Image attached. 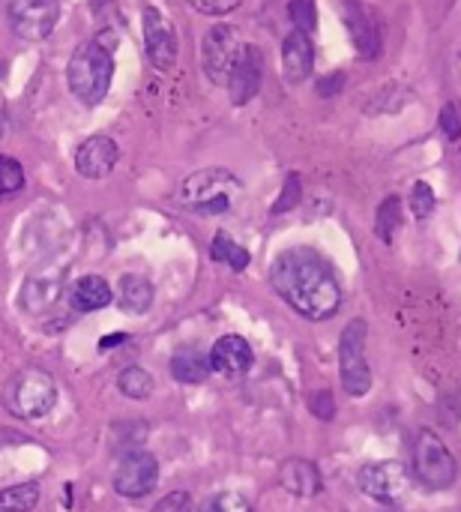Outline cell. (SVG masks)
Returning <instances> with one entry per match:
<instances>
[{"label":"cell","mask_w":461,"mask_h":512,"mask_svg":"<svg viewBox=\"0 0 461 512\" xmlns=\"http://www.w3.org/2000/svg\"><path fill=\"white\" fill-rule=\"evenodd\" d=\"M270 282L276 294L309 321H327L342 306V288L315 249H285L270 267Z\"/></svg>","instance_id":"1"},{"label":"cell","mask_w":461,"mask_h":512,"mask_svg":"<svg viewBox=\"0 0 461 512\" xmlns=\"http://www.w3.org/2000/svg\"><path fill=\"white\" fill-rule=\"evenodd\" d=\"M111 78H114V45L87 39L72 51L66 66V81L81 105H99L111 87Z\"/></svg>","instance_id":"2"},{"label":"cell","mask_w":461,"mask_h":512,"mask_svg":"<svg viewBox=\"0 0 461 512\" xmlns=\"http://www.w3.org/2000/svg\"><path fill=\"white\" fill-rule=\"evenodd\" d=\"M243 198V183L225 168H204L180 183L177 201L198 216H222Z\"/></svg>","instance_id":"3"},{"label":"cell","mask_w":461,"mask_h":512,"mask_svg":"<svg viewBox=\"0 0 461 512\" xmlns=\"http://www.w3.org/2000/svg\"><path fill=\"white\" fill-rule=\"evenodd\" d=\"M57 402V384L42 369H21L3 387V408L18 420H39Z\"/></svg>","instance_id":"4"},{"label":"cell","mask_w":461,"mask_h":512,"mask_svg":"<svg viewBox=\"0 0 461 512\" xmlns=\"http://www.w3.org/2000/svg\"><path fill=\"white\" fill-rule=\"evenodd\" d=\"M414 474L417 480L429 489V492H444L456 483V474H459V465L453 459V453L447 450V444L423 429L417 435V447H414Z\"/></svg>","instance_id":"5"},{"label":"cell","mask_w":461,"mask_h":512,"mask_svg":"<svg viewBox=\"0 0 461 512\" xmlns=\"http://www.w3.org/2000/svg\"><path fill=\"white\" fill-rule=\"evenodd\" d=\"M366 336H369V327L363 318L351 321L345 330H342V339H339V369H342V387L354 396V399H363L369 390H372V369L366 363Z\"/></svg>","instance_id":"6"},{"label":"cell","mask_w":461,"mask_h":512,"mask_svg":"<svg viewBox=\"0 0 461 512\" xmlns=\"http://www.w3.org/2000/svg\"><path fill=\"white\" fill-rule=\"evenodd\" d=\"M240 51H243V42H240L237 30L231 24H213L204 33V39H201V66H204V75L213 84L228 87V78H231V69H234Z\"/></svg>","instance_id":"7"},{"label":"cell","mask_w":461,"mask_h":512,"mask_svg":"<svg viewBox=\"0 0 461 512\" xmlns=\"http://www.w3.org/2000/svg\"><path fill=\"white\" fill-rule=\"evenodd\" d=\"M6 18L21 39L39 42L54 30L60 6L57 0H6Z\"/></svg>","instance_id":"8"},{"label":"cell","mask_w":461,"mask_h":512,"mask_svg":"<svg viewBox=\"0 0 461 512\" xmlns=\"http://www.w3.org/2000/svg\"><path fill=\"white\" fill-rule=\"evenodd\" d=\"M66 291V264H42L21 285V306L30 315L48 312Z\"/></svg>","instance_id":"9"},{"label":"cell","mask_w":461,"mask_h":512,"mask_svg":"<svg viewBox=\"0 0 461 512\" xmlns=\"http://www.w3.org/2000/svg\"><path fill=\"white\" fill-rule=\"evenodd\" d=\"M159 483V462L150 453H129L114 471V492L120 498H144Z\"/></svg>","instance_id":"10"},{"label":"cell","mask_w":461,"mask_h":512,"mask_svg":"<svg viewBox=\"0 0 461 512\" xmlns=\"http://www.w3.org/2000/svg\"><path fill=\"white\" fill-rule=\"evenodd\" d=\"M357 486L363 489V495L375 498V501H399L408 489V471L402 462H372L360 471Z\"/></svg>","instance_id":"11"},{"label":"cell","mask_w":461,"mask_h":512,"mask_svg":"<svg viewBox=\"0 0 461 512\" xmlns=\"http://www.w3.org/2000/svg\"><path fill=\"white\" fill-rule=\"evenodd\" d=\"M342 21L351 33V42L363 60H375L381 54V27L375 21V12L357 0L342 3Z\"/></svg>","instance_id":"12"},{"label":"cell","mask_w":461,"mask_h":512,"mask_svg":"<svg viewBox=\"0 0 461 512\" xmlns=\"http://www.w3.org/2000/svg\"><path fill=\"white\" fill-rule=\"evenodd\" d=\"M144 51H147V60L156 66V69H171L174 60H177V39H174V30L168 24V18L156 9V6H147L144 9Z\"/></svg>","instance_id":"13"},{"label":"cell","mask_w":461,"mask_h":512,"mask_svg":"<svg viewBox=\"0 0 461 512\" xmlns=\"http://www.w3.org/2000/svg\"><path fill=\"white\" fill-rule=\"evenodd\" d=\"M261 75H264V57L255 45H246L243 42V51L231 69V78H228V96L234 105H246L258 96L261 90Z\"/></svg>","instance_id":"14"},{"label":"cell","mask_w":461,"mask_h":512,"mask_svg":"<svg viewBox=\"0 0 461 512\" xmlns=\"http://www.w3.org/2000/svg\"><path fill=\"white\" fill-rule=\"evenodd\" d=\"M117 144L108 135H93L75 150V171L87 180H102L117 165Z\"/></svg>","instance_id":"15"},{"label":"cell","mask_w":461,"mask_h":512,"mask_svg":"<svg viewBox=\"0 0 461 512\" xmlns=\"http://www.w3.org/2000/svg\"><path fill=\"white\" fill-rule=\"evenodd\" d=\"M252 345L243 336H222L210 348V369L225 378H240L252 369Z\"/></svg>","instance_id":"16"},{"label":"cell","mask_w":461,"mask_h":512,"mask_svg":"<svg viewBox=\"0 0 461 512\" xmlns=\"http://www.w3.org/2000/svg\"><path fill=\"white\" fill-rule=\"evenodd\" d=\"M282 69H285V78L291 84H303L312 75V69H315V48H312L309 33L294 30V33L285 36V42H282Z\"/></svg>","instance_id":"17"},{"label":"cell","mask_w":461,"mask_h":512,"mask_svg":"<svg viewBox=\"0 0 461 512\" xmlns=\"http://www.w3.org/2000/svg\"><path fill=\"white\" fill-rule=\"evenodd\" d=\"M279 483L294 495V498H315L321 495L324 483H321V474L312 462L306 459H288L282 468H279Z\"/></svg>","instance_id":"18"},{"label":"cell","mask_w":461,"mask_h":512,"mask_svg":"<svg viewBox=\"0 0 461 512\" xmlns=\"http://www.w3.org/2000/svg\"><path fill=\"white\" fill-rule=\"evenodd\" d=\"M111 297V285L102 276H81L69 291V303L75 312H99L111 303Z\"/></svg>","instance_id":"19"},{"label":"cell","mask_w":461,"mask_h":512,"mask_svg":"<svg viewBox=\"0 0 461 512\" xmlns=\"http://www.w3.org/2000/svg\"><path fill=\"white\" fill-rule=\"evenodd\" d=\"M210 372H213L210 369V354H204L195 345H186L171 357V375L180 384H201V381H207Z\"/></svg>","instance_id":"20"},{"label":"cell","mask_w":461,"mask_h":512,"mask_svg":"<svg viewBox=\"0 0 461 512\" xmlns=\"http://www.w3.org/2000/svg\"><path fill=\"white\" fill-rule=\"evenodd\" d=\"M117 303L129 315H141L153 306V285L144 276H123L117 288Z\"/></svg>","instance_id":"21"},{"label":"cell","mask_w":461,"mask_h":512,"mask_svg":"<svg viewBox=\"0 0 461 512\" xmlns=\"http://www.w3.org/2000/svg\"><path fill=\"white\" fill-rule=\"evenodd\" d=\"M210 255H213V261H219V264H228L231 270H246V267H249V252H246L240 243H234L228 234H222V231L213 237Z\"/></svg>","instance_id":"22"},{"label":"cell","mask_w":461,"mask_h":512,"mask_svg":"<svg viewBox=\"0 0 461 512\" xmlns=\"http://www.w3.org/2000/svg\"><path fill=\"white\" fill-rule=\"evenodd\" d=\"M39 504V486L21 483L0 492V512H30Z\"/></svg>","instance_id":"23"},{"label":"cell","mask_w":461,"mask_h":512,"mask_svg":"<svg viewBox=\"0 0 461 512\" xmlns=\"http://www.w3.org/2000/svg\"><path fill=\"white\" fill-rule=\"evenodd\" d=\"M117 390H120L126 399H150V393H153V378H150V372H144L141 366H129V369L120 372Z\"/></svg>","instance_id":"24"},{"label":"cell","mask_w":461,"mask_h":512,"mask_svg":"<svg viewBox=\"0 0 461 512\" xmlns=\"http://www.w3.org/2000/svg\"><path fill=\"white\" fill-rule=\"evenodd\" d=\"M399 225H402V201H399V198H387V201L378 207L375 231H378V237H381L384 243H390Z\"/></svg>","instance_id":"25"},{"label":"cell","mask_w":461,"mask_h":512,"mask_svg":"<svg viewBox=\"0 0 461 512\" xmlns=\"http://www.w3.org/2000/svg\"><path fill=\"white\" fill-rule=\"evenodd\" d=\"M24 186V168L18 159L12 156H0V198L6 195H18Z\"/></svg>","instance_id":"26"},{"label":"cell","mask_w":461,"mask_h":512,"mask_svg":"<svg viewBox=\"0 0 461 512\" xmlns=\"http://www.w3.org/2000/svg\"><path fill=\"white\" fill-rule=\"evenodd\" d=\"M288 15H291V21L297 24V30H303V33H312V30H315V21H318L315 0H291Z\"/></svg>","instance_id":"27"},{"label":"cell","mask_w":461,"mask_h":512,"mask_svg":"<svg viewBox=\"0 0 461 512\" xmlns=\"http://www.w3.org/2000/svg\"><path fill=\"white\" fill-rule=\"evenodd\" d=\"M411 210H414L417 219L432 216V210H435V192H432L429 183H414V189H411Z\"/></svg>","instance_id":"28"},{"label":"cell","mask_w":461,"mask_h":512,"mask_svg":"<svg viewBox=\"0 0 461 512\" xmlns=\"http://www.w3.org/2000/svg\"><path fill=\"white\" fill-rule=\"evenodd\" d=\"M441 132H444L450 141H459L461 138V99H450V102L441 108Z\"/></svg>","instance_id":"29"},{"label":"cell","mask_w":461,"mask_h":512,"mask_svg":"<svg viewBox=\"0 0 461 512\" xmlns=\"http://www.w3.org/2000/svg\"><path fill=\"white\" fill-rule=\"evenodd\" d=\"M201 512H249V504L240 495H216L201 507Z\"/></svg>","instance_id":"30"},{"label":"cell","mask_w":461,"mask_h":512,"mask_svg":"<svg viewBox=\"0 0 461 512\" xmlns=\"http://www.w3.org/2000/svg\"><path fill=\"white\" fill-rule=\"evenodd\" d=\"M300 195H303V189H300V177H297V174H291V177H288V183H285L282 198L273 204V213H288L291 207H297Z\"/></svg>","instance_id":"31"},{"label":"cell","mask_w":461,"mask_h":512,"mask_svg":"<svg viewBox=\"0 0 461 512\" xmlns=\"http://www.w3.org/2000/svg\"><path fill=\"white\" fill-rule=\"evenodd\" d=\"M192 9H198L201 15H228L231 9H237L243 0H189Z\"/></svg>","instance_id":"32"},{"label":"cell","mask_w":461,"mask_h":512,"mask_svg":"<svg viewBox=\"0 0 461 512\" xmlns=\"http://www.w3.org/2000/svg\"><path fill=\"white\" fill-rule=\"evenodd\" d=\"M309 408H312V414H315L318 420H333V414H336V402H333L330 390H318V393L312 396Z\"/></svg>","instance_id":"33"},{"label":"cell","mask_w":461,"mask_h":512,"mask_svg":"<svg viewBox=\"0 0 461 512\" xmlns=\"http://www.w3.org/2000/svg\"><path fill=\"white\" fill-rule=\"evenodd\" d=\"M153 512H192V498L186 492H171L153 507Z\"/></svg>","instance_id":"34"},{"label":"cell","mask_w":461,"mask_h":512,"mask_svg":"<svg viewBox=\"0 0 461 512\" xmlns=\"http://www.w3.org/2000/svg\"><path fill=\"white\" fill-rule=\"evenodd\" d=\"M342 84V75H336V78H330V81H321L318 84V90H321V96H333V90Z\"/></svg>","instance_id":"35"},{"label":"cell","mask_w":461,"mask_h":512,"mask_svg":"<svg viewBox=\"0 0 461 512\" xmlns=\"http://www.w3.org/2000/svg\"><path fill=\"white\" fill-rule=\"evenodd\" d=\"M117 342H126V336H123V333H120V336H105V339H102V351L117 348Z\"/></svg>","instance_id":"36"},{"label":"cell","mask_w":461,"mask_h":512,"mask_svg":"<svg viewBox=\"0 0 461 512\" xmlns=\"http://www.w3.org/2000/svg\"><path fill=\"white\" fill-rule=\"evenodd\" d=\"M456 69H459V78H461V48L456 51Z\"/></svg>","instance_id":"37"}]
</instances>
